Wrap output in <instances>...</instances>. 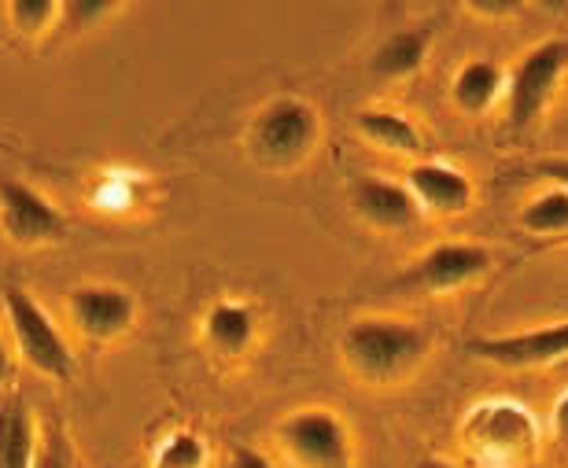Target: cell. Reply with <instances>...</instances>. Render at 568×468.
<instances>
[{"mask_svg": "<svg viewBox=\"0 0 568 468\" xmlns=\"http://www.w3.org/2000/svg\"><path fill=\"white\" fill-rule=\"evenodd\" d=\"M432 333L410 317L366 314L347 322L339 333V358L362 384L395 387L406 384L432 354Z\"/></svg>", "mask_w": 568, "mask_h": 468, "instance_id": "6da1fadb", "label": "cell"}, {"mask_svg": "<svg viewBox=\"0 0 568 468\" xmlns=\"http://www.w3.org/2000/svg\"><path fill=\"white\" fill-rule=\"evenodd\" d=\"M520 230L531 236H568V189L550 185L520 211Z\"/></svg>", "mask_w": 568, "mask_h": 468, "instance_id": "d6986e66", "label": "cell"}, {"mask_svg": "<svg viewBox=\"0 0 568 468\" xmlns=\"http://www.w3.org/2000/svg\"><path fill=\"white\" fill-rule=\"evenodd\" d=\"M550 425H554V439H558L561 447L568 450V391L558 398V406H554V420H550Z\"/></svg>", "mask_w": 568, "mask_h": 468, "instance_id": "484cf974", "label": "cell"}, {"mask_svg": "<svg viewBox=\"0 0 568 468\" xmlns=\"http://www.w3.org/2000/svg\"><path fill=\"white\" fill-rule=\"evenodd\" d=\"M230 468H274V461H270L266 454H258L255 447H233Z\"/></svg>", "mask_w": 568, "mask_h": 468, "instance_id": "d4e9b609", "label": "cell"}, {"mask_svg": "<svg viewBox=\"0 0 568 468\" xmlns=\"http://www.w3.org/2000/svg\"><path fill=\"white\" fill-rule=\"evenodd\" d=\"M568 74V38H547L520 55L506 74V119L509 130L525 133L554 104Z\"/></svg>", "mask_w": 568, "mask_h": 468, "instance_id": "8992f818", "label": "cell"}, {"mask_svg": "<svg viewBox=\"0 0 568 468\" xmlns=\"http://www.w3.org/2000/svg\"><path fill=\"white\" fill-rule=\"evenodd\" d=\"M495 266L491 247L476 244V240H443V244L422 251L399 277L392 281L395 292L410 295H447L469 284L484 281Z\"/></svg>", "mask_w": 568, "mask_h": 468, "instance_id": "52a82bcc", "label": "cell"}, {"mask_svg": "<svg viewBox=\"0 0 568 468\" xmlns=\"http://www.w3.org/2000/svg\"><path fill=\"white\" fill-rule=\"evenodd\" d=\"M347 203L369 230L381 233H403L422 222V207H417L414 192L406 189V181L358 174L347 185Z\"/></svg>", "mask_w": 568, "mask_h": 468, "instance_id": "8fae6325", "label": "cell"}, {"mask_svg": "<svg viewBox=\"0 0 568 468\" xmlns=\"http://www.w3.org/2000/svg\"><path fill=\"white\" fill-rule=\"evenodd\" d=\"M0 314H4L8 344L16 350V358L27 362L44 380H55V384L71 380L78 369L74 350L38 295L27 292L22 284H8V288L0 292Z\"/></svg>", "mask_w": 568, "mask_h": 468, "instance_id": "7a4b0ae2", "label": "cell"}, {"mask_svg": "<svg viewBox=\"0 0 568 468\" xmlns=\"http://www.w3.org/2000/svg\"><path fill=\"white\" fill-rule=\"evenodd\" d=\"M406 189L414 192L422 214H436V218H454L465 214L476 200L473 177L462 166L443 163V159H417L406 170Z\"/></svg>", "mask_w": 568, "mask_h": 468, "instance_id": "4fadbf2b", "label": "cell"}, {"mask_svg": "<svg viewBox=\"0 0 568 468\" xmlns=\"http://www.w3.org/2000/svg\"><path fill=\"white\" fill-rule=\"evenodd\" d=\"M531 4L550 11V16H561V11H568V0H531Z\"/></svg>", "mask_w": 568, "mask_h": 468, "instance_id": "83f0119b", "label": "cell"}, {"mask_svg": "<svg viewBox=\"0 0 568 468\" xmlns=\"http://www.w3.org/2000/svg\"><path fill=\"white\" fill-rule=\"evenodd\" d=\"M355 133L366 144L392 155H417L425 147V136L406 111L395 108H362L355 115Z\"/></svg>", "mask_w": 568, "mask_h": 468, "instance_id": "e0dca14e", "label": "cell"}, {"mask_svg": "<svg viewBox=\"0 0 568 468\" xmlns=\"http://www.w3.org/2000/svg\"><path fill=\"white\" fill-rule=\"evenodd\" d=\"M462 442L491 468L528 465L539 454V417L517 398H484L462 417Z\"/></svg>", "mask_w": 568, "mask_h": 468, "instance_id": "3957f363", "label": "cell"}, {"mask_svg": "<svg viewBox=\"0 0 568 468\" xmlns=\"http://www.w3.org/2000/svg\"><path fill=\"white\" fill-rule=\"evenodd\" d=\"M536 177H547L550 185H561L568 189V155H550V159H536V163L528 166Z\"/></svg>", "mask_w": 568, "mask_h": 468, "instance_id": "cb8c5ba5", "label": "cell"}, {"mask_svg": "<svg viewBox=\"0 0 568 468\" xmlns=\"http://www.w3.org/2000/svg\"><path fill=\"white\" fill-rule=\"evenodd\" d=\"M130 0H63V33H85L100 27L104 19L115 16L119 8H126Z\"/></svg>", "mask_w": 568, "mask_h": 468, "instance_id": "44dd1931", "label": "cell"}, {"mask_svg": "<svg viewBox=\"0 0 568 468\" xmlns=\"http://www.w3.org/2000/svg\"><path fill=\"white\" fill-rule=\"evenodd\" d=\"M41 425L22 395H0V468H33Z\"/></svg>", "mask_w": 568, "mask_h": 468, "instance_id": "2e32d148", "label": "cell"}, {"mask_svg": "<svg viewBox=\"0 0 568 468\" xmlns=\"http://www.w3.org/2000/svg\"><path fill=\"white\" fill-rule=\"evenodd\" d=\"M414 468H458V465H450V461H443V458H422Z\"/></svg>", "mask_w": 568, "mask_h": 468, "instance_id": "f1b7e54d", "label": "cell"}, {"mask_svg": "<svg viewBox=\"0 0 568 468\" xmlns=\"http://www.w3.org/2000/svg\"><path fill=\"white\" fill-rule=\"evenodd\" d=\"M4 4H8L11 30L27 41L49 38L63 22V0H4Z\"/></svg>", "mask_w": 568, "mask_h": 468, "instance_id": "ffe728a7", "label": "cell"}, {"mask_svg": "<svg viewBox=\"0 0 568 468\" xmlns=\"http://www.w3.org/2000/svg\"><path fill=\"white\" fill-rule=\"evenodd\" d=\"M258 336H263V314L255 303L236 295L214 299L200 317V344L214 358H244L258 347Z\"/></svg>", "mask_w": 568, "mask_h": 468, "instance_id": "7c38bea8", "label": "cell"}, {"mask_svg": "<svg viewBox=\"0 0 568 468\" xmlns=\"http://www.w3.org/2000/svg\"><path fill=\"white\" fill-rule=\"evenodd\" d=\"M33 468H74V458H71V450H67V442H63L60 431H49V436L41 431Z\"/></svg>", "mask_w": 568, "mask_h": 468, "instance_id": "7402d4cb", "label": "cell"}, {"mask_svg": "<svg viewBox=\"0 0 568 468\" xmlns=\"http://www.w3.org/2000/svg\"><path fill=\"white\" fill-rule=\"evenodd\" d=\"M0 233L16 247H55L71 233L63 207L38 185L0 177Z\"/></svg>", "mask_w": 568, "mask_h": 468, "instance_id": "ba28073f", "label": "cell"}, {"mask_svg": "<svg viewBox=\"0 0 568 468\" xmlns=\"http://www.w3.org/2000/svg\"><path fill=\"white\" fill-rule=\"evenodd\" d=\"M469 350L480 362L506 365V369H536V365L565 362L568 358V317L554 325L525 328V333L480 336V339H473Z\"/></svg>", "mask_w": 568, "mask_h": 468, "instance_id": "30bf717a", "label": "cell"}, {"mask_svg": "<svg viewBox=\"0 0 568 468\" xmlns=\"http://www.w3.org/2000/svg\"><path fill=\"white\" fill-rule=\"evenodd\" d=\"M11 369H16V350H11L8 339L0 336V387L11 380Z\"/></svg>", "mask_w": 568, "mask_h": 468, "instance_id": "4316f807", "label": "cell"}, {"mask_svg": "<svg viewBox=\"0 0 568 468\" xmlns=\"http://www.w3.org/2000/svg\"><path fill=\"white\" fill-rule=\"evenodd\" d=\"M277 450L292 468H355V436L333 406H300L274 428Z\"/></svg>", "mask_w": 568, "mask_h": 468, "instance_id": "5b68a950", "label": "cell"}, {"mask_svg": "<svg viewBox=\"0 0 568 468\" xmlns=\"http://www.w3.org/2000/svg\"><path fill=\"white\" fill-rule=\"evenodd\" d=\"M148 468H211V447L200 431L192 428H170L155 442Z\"/></svg>", "mask_w": 568, "mask_h": 468, "instance_id": "ac0fdd59", "label": "cell"}, {"mask_svg": "<svg viewBox=\"0 0 568 468\" xmlns=\"http://www.w3.org/2000/svg\"><path fill=\"white\" fill-rule=\"evenodd\" d=\"M462 4L480 19H514L528 0H462Z\"/></svg>", "mask_w": 568, "mask_h": 468, "instance_id": "603a6c76", "label": "cell"}, {"mask_svg": "<svg viewBox=\"0 0 568 468\" xmlns=\"http://www.w3.org/2000/svg\"><path fill=\"white\" fill-rule=\"evenodd\" d=\"M432 38H436V27H428V22L392 30L388 38L373 49V60H369L373 78H381V82H406V78H414L428 60Z\"/></svg>", "mask_w": 568, "mask_h": 468, "instance_id": "5bb4252c", "label": "cell"}, {"mask_svg": "<svg viewBox=\"0 0 568 468\" xmlns=\"http://www.w3.org/2000/svg\"><path fill=\"white\" fill-rule=\"evenodd\" d=\"M322 141V115L311 100L281 93L266 100L247 122V152L266 170H295L317 152Z\"/></svg>", "mask_w": 568, "mask_h": 468, "instance_id": "277c9868", "label": "cell"}, {"mask_svg": "<svg viewBox=\"0 0 568 468\" xmlns=\"http://www.w3.org/2000/svg\"><path fill=\"white\" fill-rule=\"evenodd\" d=\"M503 96H506V71H503V63L487 60V55H476V60H465L458 71H454L450 100H454V108H458L462 115L480 119Z\"/></svg>", "mask_w": 568, "mask_h": 468, "instance_id": "9a60e30c", "label": "cell"}, {"mask_svg": "<svg viewBox=\"0 0 568 468\" xmlns=\"http://www.w3.org/2000/svg\"><path fill=\"white\" fill-rule=\"evenodd\" d=\"M67 317H71L74 333L89 344H115L138 328L141 303L122 284L89 281L67 292Z\"/></svg>", "mask_w": 568, "mask_h": 468, "instance_id": "9c48e42d", "label": "cell"}]
</instances>
